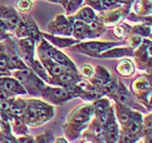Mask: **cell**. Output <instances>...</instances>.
I'll use <instances>...</instances> for the list:
<instances>
[{
	"mask_svg": "<svg viewBox=\"0 0 152 143\" xmlns=\"http://www.w3.org/2000/svg\"><path fill=\"white\" fill-rule=\"evenodd\" d=\"M7 58L3 54H0V70L7 68Z\"/></svg>",
	"mask_w": 152,
	"mask_h": 143,
	"instance_id": "13",
	"label": "cell"
},
{
	"mask_svg": "<svg viewBox=\"0 0 152 143\" xmlns=\"http://www.w3.org/2000/svg\"><path fill=\"white\" fill-rule=\"evenodd\" d=\"M129 130L132 133H138L140 131V123L139 122H136L134 120L129 124Z\"/></svg>",
	"mask_w": 152,
	"mask_h": 143,
	"instance_id": "8",
	"label": "cell"
},
{
	"mask_svg": "<svg viewBox=\"0 0 152 143\" xmlns=\"http://www.w3.org/2000/svg\"><path fill=\"white\" fill-rule=\"evenodd\" d=\"M38 143H45V141H44V140H40V141H39Z\"/></svg>",
	"mask_w": 152,
	"mask_h": 143,
	"instance_id": "24",
	"label": "cell"
},
{
	"mask_svg": "<svg viewBox=\"0 0 152 143\" xmlns=\"http://www.w3.org/2000/svg\"><path fill=\"white\" fill-rule=\"evenodd\" d=\"M88 1L90 2V3H91V5H95L96 8L100 9V3H99V2H100V0H88Z\"/></svg>",
	"mask_w": 152,
	"mask_h": 143,
	"instance_id": "18",
	"label": "cell"
},
{
	"mask_svg": "<svg viewBox=\"0 0 152 143\" xmlns=\"http://www.w3.org/2000/svg\"><path fill=\"white\" fill-rule=\"evenodd\" d=\"M60 80L61 81H65V83H69L71 80H73V77L68 74H61L60 75Z\"/></svg>",
	"mask_w": 152,
	"mask_h": 143,
	"instance_id": "15",
	"label": "cell"
},
{
	"mask_svg": "<svg viewBox=\"0 0 152 143\" xmlns=\"http://www.w3.org/2000/svg\"><path fill=\"white\" fill-rule=\"evenodd\" d=\"M11 63H12V65H13V67H23L22 66V64H21V61L19 60V58L18 56H15V55H12L11 56Z\"/></svg>",
	"mask_w": 152,
	"mask_h": 143,
	"instance_id": "11",
	"label": "cell"
},
{
	"mask_svg": "<svg viewBox=\"0 0 152 143\" xmlns=\"http://www.w3.org/2000/svg\"><path fill=\"white\" fill-rule=\"evenodd\" d=\"M80 2H82V0H72V3L71 5H72V7H75V5L77 7Z\"/></svg>",
	"mask_w": 152,
	"mask_h": 143,
	"instance_id": "20",
	"label": "cell"
},
{
	"mask_svg": "<svg viewBox=\"0 0 152 143\" xmlns=\"http://www.w3.org/2000/svg\"><path fill=\"white\" fill-rule=\"evenodd\" d=\"M54 97H57V98H66V97H69V93L65 91V90H62V89H57V90H54Z\"/></svg>",
	"mask_w": 152,
	"mask_h": 143,
	"instance_id": "9",
	"label": "cell"
},
{
	"mask_svg": "<svg viewBox=\"0 0 152 143\" xmlns=\"http://www.w3.org/2000/svg\"><path fill=\"white\" fill-rule=\"evenodd\" d=\"M120 119H121L122 123H126L128 120V114H126V113L121 114V115H120Z\"/></svg>",
	"mask_w": 152,
	"mask_h": 143,
	"instance_id": "16",
	"label": "cell"
},
{
	"mask_svg": "<svg viewBox=\"0 0 152 143\" xmlns=\"http://www.w3.org/2000/svg\"><path fill=\"white\" fill-rule=\"evenodd\" d=\"M32 7V3H30V0H19L18 1V8L22 11H26L30 9Z\"/></svg>",
	"mask_w": 152,
	"mask_h": 143,
	"instance_id": "6",
	"label": "cell"
},
{
	"mask_svg": "<svg viewBox=\"0 0 152 143\" xmlns=\"http://www.w3.org/2000/svg\"><path fill=\"white\" fill-rule=\"evenodd\" d=\"M2 143H18L15 140H13V139H9V138H5L2 140Z\"/></svg>",
	"mask_w": 152,
	"mask_h": 143,
	"instance_id": "19",
	"label": "cell"
},
{
	"mask_svg": "<svg viewBox=\"0 0 152 143\" xmlns=\"http://www.w3.org/2000/svg\"><path fill=\"white\" fill-rule=\"evenodd\" d=\"M118 128L115 126V124H111L108 127V138L111 142H115L118 140Z\"/></svg>",
	"mask_w": 152,
	"mask_h": 143,
	"instance_id": "3",
	"label": "cell"
},
{
	"mask_svg": "<svg viewBox=\"0 0 152 143\" xmlns=\"http://www.w3.org/2000/svg\"><path fill=\"white\" fill-rule=\"evenodd\" d=\"M85 143H90V142H85Z\"/></svg>",
	"mask_w": 152,
	"mask_h": 143,
	"instance_id": "27",
	"label": "cell"
},
{
	"mask_svg": "<svg viewBox=\"0 0 152 143\" xmlns=\"http://www.w3.org/2000/svg\"><path fill=\"white\" fill-rule=\"evenodd\" d=\"M3 87L8 90H11V91H14V92H22L23 90L21 89L20 85L18 84L15 80L11 78H5L3 80Z\"/></svg>",
	"mask_w": 152,
	"mask_h": 143,
	"instance_id": "2",
	"label": "cell"
},
{
	"mask_svg": "<svg viewBox=\"0 0 152 143\" xmlns=\"http://www.w3.org/2000/svg\"><path fill=\"white\" fill-rule=\"evenodd\" d=\"M82 72H83V74L85 75L86 77H90V76L93 75V68H91L90 66H88V65L83 66V67H82Z\"/></svg>",
	"mask_w": 152,
	"mask_h": 143,
	"instance_id": "10",
	"label": "cell"
},
{
	"mask_svg": "<svg viewBox=\"0 0 152 143\" xmlns=\"http://www.w3.org/2000/svg\"><path fill=\"white\" fill-rule=\"evenodd\" d=\"M118 72L124 75V76H128V75H130L132 73L134 67H132V64L130 63V61L125 60V61L121 62V64L118 66Z\"/></svg>",
	"mask_w": 152,
	"mask_h": 143,
	"instance_id": "1",
	"label": "cell"
},
{
	"mask_svg": "<svg viewBox=\"0 0 152 143\" xmlns=\"http://www.w3.org/2000/svg\"><path fill=\"white\" fill-rule=\"evenodd\" d=\"M8 98V94L5 93V91L3 90H0V101H3Z\"/></svg>",
	"mask_w": 152,
	"mask_h": 143,
	"instance_id": "17",
	"label": "cell"
},
{
	"mask_svg": "<svg viewBox=\"0 0 152 143\" xmlns=\"http://www.w3.org/2000/svg\"><path fill=\"white\" fill-rule=\"evenodd\" d=\"M52 56H53V59L57 61V62H60V63H62V64H70V61L69 59H66V56L63 55L61 52H58V51H53V53H52Z\"/></svg>",
	"mask_w": 152,
	"mask_h": 143,
	"instance_id": "5",
	"label": "cell"
},
{
	"mask_svg": "<svg viewBox=\"0 0 152 143\" xmlns=\"http://www.w3.org/2000/svg\"><path fill=\"white\" fill-rule=\"evenodd\" d=\"M121 1H123V2H128V0H121Z\"/></svg>",
	"mask_w": 152,
	"mask_h": 143,
	"instance_id": "25",
	"label": "cell"
},
{
	"mask_svg": "<svg viewBox=\"0 0 152 143\" xmlns=\"http://www.w3.org/2000/svg\"><path fill=\"white\" fill-rule=\"evenodd\" d=\"M50 1H53V2H57V1H58V0H50Z\"/></svg>",
	"mask_w": 152,
	"mask_h": 143,
	"instance_id": "26",
	"label": "cell"
},
{
	"mask_svg": "<svg viewBox=\"0 0 152 143\" xmlns=\"http://www.w3.org/2000/svg\"><path fill=\"white\" fill-rule=\"evenodd\" d=\"M62 67L60 66L59 64H54L52 67H51V72H52V74L54 75H61L62 74Z\"/></svg>",
	"mask_w": 152,
	"mask_h": 143,
	"instance_id": "12",
	"label": "cell"
},
{
	"mask_svg": "<svg viewBox=\"0 0 152 143\" xmlns=\"http://www.w3.org/2000/svg\"><path fill=\"white\" fill-rule=\"evenodd\" d=\"M22 143H34L33 139H22Z\"/></svg>",
	"mask_w": 152,
	"mask_h": 143,
	"instance_id": "21",
	"label": "cell"
},
{
	"mask_svg": "<svg viewBox=\"0 0 152 143\" xmlns=\"http://www.w3.org/2000/svg\"><path fill=\"white\" fill-rule=\"evenodd\" d=\"M101 3H102L103 8H109L111 5H114L116 3V0H101Z\"/></svg>",
	"mask_w": 152,
	"mask_h": 143,
	"instance_id": "14",
	"label": "cell"
},
{
	"mask_svg": "<svg viewBox=\"0 0 152 143\" xmlns=\"http://www.w3.org/2000/svg\"><path fill=\"white\" fill-rule=\"evenodd\" d=\"M74 32H75V35H77V36L84 34L85 33V25L80 22H77L74 26Z\"/></svg>",
	"mask_w": 152,
	"mask_h": 143,
	"instance_id": "7",
	"label": "cell"
},
{
	"mask_svg": "<svg viewBox=\"0 0 152 143\" xmlns=\"http://www.w3.org/2000/svg\"><path fill=\"white\" fill-rule=\"evenodd\" d=\"M55 143H65V141H64L63 139H59V140H58Z\"/></svg>",
	"mask_w": 152,
	"mask_h": 143,
	"instance_id": "22",
	"label": "cell"
},
{
	"mask_svg": "<svg viewBox=\"0 0 152 143\" xmlns=\"http://www.w3.org/2000/svg\"><path fill=\"white\" fill-rule=\"evenodd\" d=\"M61 2H62L64 5H66V2H68V0H61Z\"/></svg>",
	"mask_w": 152,
	"mask_h": 143,
	"instance_id": "23",
	"label": "cell"
},
{
	"mask_svg": "<svg viewBox=\"0 0 152 143\" xmlns=\"http://www.w3.org/2000/svg\"><path fill=\"white\" fill-rule=\"evenodd\" d=\"M93 12L91 9H89V8H85L82 10V12L79 13V17L82 19V20L86 21V22H90V21L93 20Z\"/></svg>",
	"mask_w": 152,
	"mask_h": 143,
	"instance_id": "4",
	"label": "cell"
}]
</instances>
